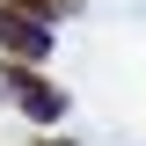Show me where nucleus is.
<instances>
[{
	"instance_id": "20e7f679",
	"label": "nucleus",
	"mask_w": 146,
	"mask_h": 146,
	"mask_svg": "<svg viewBox=\"0 0 146 146\" xmlns=\"http://www.w3.org/2000/svg\"><path fill=\"white\" fill-rule=\"evenodd\" d=\"M44 146H66V139H44Z\"/></svg>"
},
{
	"instance_id": "7ed1b4c3",
	"label": "nucleus",
	"mask_w": 146,
	"mask_h": 146,
	"mask_svg": "<svg viewBox=\"0 0 146 146\" xmlns=\"http://www.w3.org/2000/svg\"><path fill=\"white\" fill-rule=\"evenodd\" d=\"M7 7H15V15H36V22H44L51 7H66V0H7Z\"/></svg>"
},
{
	"instance_id": "f257e3e1",
	"label": "nucleus",
	"mask_w": 146,
	"mask_h": 146,
	"mask_svg": "<svg viewBox=\"0 0 146 146\" xmlns=\"http://www.w3.org/2000/svg\"><path fill=\"white\" fill-rule=\"evenodd\" d=\"M0 95L29 117V124H58L66 117V88H51V80H36V73H22V66H0Z\"/></svg>"
},
{
	"instance_id": "f03ea898",
	"label": "nucleus",
	"mask_w": 146,
	"mask_h": 146,
	"mask_svg": "<svg viewBox=\"0 0 146 146\" xmlns=\"http://www.w3.org/2000/svg\"><path fill=\"white\" fill-rule=\"evenodd\" d=\"M51 22H36V15H15V7H0V51L7 58H22V66H44L51 58Z\"/></svg>"
}]
</instances>
